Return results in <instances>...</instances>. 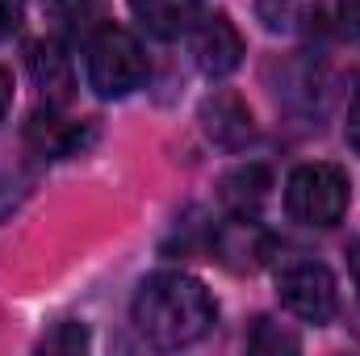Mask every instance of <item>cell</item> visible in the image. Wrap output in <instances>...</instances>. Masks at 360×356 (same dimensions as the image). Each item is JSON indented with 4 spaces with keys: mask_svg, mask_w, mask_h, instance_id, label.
Instances as JSON below:
<instances>
[{
    "mask_svg": "<svg viewBox=\"0 0 360 356\" xmlns=\"http://www.w3.org/2000/svg\"><path fill=\"white\" fill-rule=\"evenodd\" d=\"M218 319L210 289L188 272H155L134 293V327L151 348H188Z\"/></svg>",
    "mask_w": 360,
    "mask_h": 356,
    "instance_id": "cell-1",
    "label": "cell"
},
{
    "mask_svg": "<svg viewBox=\"0 0 360 356\" xmlns=\"http://www.w3.org/2000/svg\"><path fill=\"white\" fill-rule=\"evenodd\" d=\"M147 80V55L139 38L122 25H101L89 38V84L96 96L117 101L143 89Z\"/></svg>",
    "mask_w": 360,
    "mask_h": 356,
    "instance_id": "cell-2",
    "label": "cell"
},
{
    "mask_svg": "<svg viewBox=\"0 0 360 356\" xmlns=\"http://www.w3.org/2000/svg\"><path fill=\"white\" fill-rule=\"evenodd\" d=\"M285 210L302 227H335L348 214V172L335 164H302L285 184Z\"/></svg>",
    "mask_w": 360,
    "mask_h": 356,
    "instance_id": "cell-3",
    "label": "cell"
},
{
    "mask_svg": "<svg viewBox=\"0 0 360 356\" xmlns=\"http://www.w3.org/2000/svg\"><path fill=\"white\" fill-rule=\"evenodd\" d=\"M276 293L285 302L289 314L306 319V323H327L335 319L340 310V285H335V272L327 265H314V260H302V265H289L276 276Z\"/></svg>",
    "mask_w": 360,
    "mask_h": 356,
    "instance_id": "cell-4",
    "label": "cell"
},
{
    "mask_svg": "<svg viewBox=\"0 0 360 356\" xmlns=\"http://www.w3.org/2000/svg\"><path fill=\"white\" fill-rule=\"evenodd\" d=\"M193 55H197V68L210 80L231 76L243 63V34H239V25L226 13L197 17V25H193Z\"/></svg>",
    "mask_w": 360,
    "mask_h": 356,
    "instance_id": "cell-5",
    "label": "cell"
},
{
    "mask_svg": "<svg viewBox=\"0 0 360 356\" xmlns=\"http://www.w3.org/2000/svg\"><path fill=\"white\" fill-rule=\"evenodd\" d=\"M201 126H205L210 143L235 151V147H243L252 139V109L243 105V96L218 89L214 96H205V105H201Z\"/></svg>",
    "mask_w": 360,
    "mask_h": 356,
    "instance_id": "cell-6",
    "label": "cell"
},
{
    "mask_svg": "<svg viewBox=\"0 0 360 356\" xmlns=\"http://www.w3.org/2000/svg\"><path fill=\"white\" fill-rule=\"evenodd\" d=\"M269 189H272V177L264 164H239V168H231L218 180V197L235 218H252L260 210V201L269 197Z\"/></svg>",
    "mask_w": 360,
    "mask_h": 356,
    "instance_id": "cell-7",
    "label": "cell"
},
{
    "mask_svg": "<svg viewBox=\"0 0 360 356\" xmlns=\"http://www.w3.org/2000/svg\"><path fill=\"white\" fill-rule=\"evenodd\" d=\"M30 72H34V84L42 89V96L51 105H63L72 96V59L63 55L59 42H34L30 46Z\"/></svg>",
    "mask_w": 360,
    "mask_h": 356,
    "instance_id": "cell-8",
    "label": "cell"
},
{
    "mask_svg": "<svg viewBox=\"0 0 360 356\" xmlns=\"http://www.w3.org/2000/svg\"><path fill=\"white\" fill-rule=\"evenodd\" d=\"M130 8L147 25V34H155V38H180L184 30H193L201 0H130Z\"/></svg>",
    "mask_w": 360,
    "mask_h": 356,
    "instance_id": "cell-9",
    "label": "cell"
},
{
    "mask_svg": "<svg viewBox=\"0 0 360 356\" xmlns=\"http://www.w3.org/2000/svg\"><path fill=\"white\" fill-rule=\"evenodd\" d=\"M314 8H319V0H256V13H260V21L269 25L272 34L302 30Z\"/></svg>",
    "mask_w": 360,
    "mask_h": 356,
    "instance_id": "cell-10",
    "label": "cell"
},
{
    "mask_svg": "<svg viewBox=\"0 0 360 356\" xmlns=\"http://www.w3.org/2000/svg\"><path fill=\"white\" fill-rule=\"evenodd\" d=\"M30 143H38V151L42 155H68L76 143H80V130L76 126H63L55 113H38L34 122H30Z\"/></svg>",
    "mask_w": 360,
    "mask_h": 356,
    "instance_id": "cell-11",
    "label": "cell"
},
{
    "mask_svg": "<svg viewBox=\"0 0 360 356\" xmlns=\"http://www.w3.org/2000/svg\"><path fill=\"white\" fill-rule=\"evenodd\" d=\"M55 21L63 38H80L101 21V0H59L55 4Z\"/></svg>",
    "mask_w": 360,
    "mask_h": 356,
    "instance_id": "cell-12",
    "label": "cell"
},
{
    "mask_svg": "<svg viewBox=\"0 0 360 356\" xmlns=\"http://www.w3.org/2000/svg\"><path fill=\"white\" fill-rule=\"evenodd\" d=\"M84 344H89V331L80 323H68V327H59L55 336L42 340V348H84Z\"/></svg>",
    "mask_w": 360,
    "mask_h": 356,
    "instance_id": "cell-13",
    "label": "cell"
},
{
    "mask_svg": "<svg viewBox=\"0 0 360 356\" xmlns=\"http://www.w3.org/2000/svg\"><path fill=\"white\" fill-rule=\"evenodd\" d=\"M21 30V0H0V42Z\"/></svg>",
    "mask_w": 360,
    "mask_h": 356,
    "instance_id": "cell-14",
    "label": "cell"
},
{
    "mask_svg": "<svg viewBox=\"0 0 360 356\" xmlns=\"http://www.w3.org/2000/svg\"><path fill=\"white\" fill-rule=\"evenodd\" d=\"M344 139H348V147L360 155V89L352 96V105H348V122H344Z\"/></svg>",
    "mask_w": 360,
    "mask_h": 356,
    "instance_id": "cell-15",
    "label": "cell"
},
{
    "mask_svg": "<svg viewBox=\"0 0 360 356\" xmlns=\"http://www.w3.org/2000/svg\"><path fill=\"white\" fill-rule=\"evenodd\" d=\"M340 21H344L348 38L360 42V0H344V4H340Z\"/></svg>",
    "mask_w": 360,
    "mask_h": 356,
    "instance_id": "cell-16",
    "label": "cell"
},
{
    "mask_svg": "<svg viewBox=\"0 0 360 356\" xmlns=\"http://www.w3.org/2000/svg\"><path fill=\"white\" fill-rule=\"evenodd\" d=\"M8 105H13V76H8V72L0 68V122H4Z\"/></svg>",
    "mask_w": 360,
    "mask_h": 356,
    "instance_id": "cell-17",
    "label": "cell"
},
{
    "mask_svg": "<svg viewBox=\"0 0 360 356\" xmlns=\"http://www.w3.org/2000/svg\"><path fill=\"white\" fill-rule=\"evenodd\" d=\"M348 265H352V281H356V293H360V243L352 248V256H348Z\"/></svg>",
    "mask_w": 360,
    "mask_h": 356,
    "instance_id": "cell-18",
    "label": "cell"
}]
</instances>
